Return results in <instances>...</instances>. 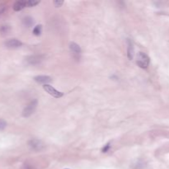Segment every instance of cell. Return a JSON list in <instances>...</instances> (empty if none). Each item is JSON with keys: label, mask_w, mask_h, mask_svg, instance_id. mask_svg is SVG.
Returning a JSON list of instances; mask_svg holds the SVG:
<instances>
[{"label": "cell", "mask_w": 169, "mask_h": 169, "mask_svg": "<svg viewBox=\"0 0 169 169\" xmlns=\"http://www.w3.org/2000/svg\"><path fill=\"white\" fill-rule=\"evenodd\" d=\"M63 3H64V1H62V0H55L54 1V5L56 8L61 7V6L63 5Z\"/></svg>", "instance_id": "2e32d148"}, {"label": "cell", "mask_w": 169, "mask_h": 169, "mask_svg": "<svg viewBox=\"0 0 169 169\" xmlns=\"http://www.w3.org/2000/svg\"><path fill=\"white\" fill-rule=\"evenodd\" d=\"M149 57L143 52H139L137 57V64L141 69H147L149 65Z\"/></svg>", "instance_id": "7a4b0ae2"}, {"label": "cell", "mask_w": 169, "mask_h": 169, "mask_svg": "<svg viewBox=\"0 0 169 169\" xmlns=\"http://www.w3.org/2000/svg\"><path fill=\"white\" fill-rule=\"evenodd\" d=\"M6 127H7V122L3 119H0V131H3Z\"/></svg>", "instance_id": "9a60e30c"}, {"label": "cell", "mask_w": 169, "mask_h": 169, "mask_svg": "<svg viewBox=\"0 0 169 169\" xmlns=\"http://www.w3.org/2000/svg\"><path fill=\"white\" fill-rule=\"evenodd\" d=\"M9 30H10L9 26H1V27H0V33L7 34L9 31Z\"/></svg>", "instance_id": "4fadbf2b"}, {"label": "cell", "mask_w": 169, "mask_h": 169, "mask_svg": "<svg viewBox=\"0 0 169 169\" xmlns=\"http://www.w3.org/2000/svg\"><path fill=\"white\" fill-rule=\"evenodd\" d=\"M110 143L109 142L108 144H107L105 146H104L103 148H102V151L103 152V153H107L108 151H109V149H110Z\"/></svg>", "instance_id": "e0dca14e"}, {"label": "cell", "mask_w": 169, "mask_h": 169, "mask_svg": "<svg viewBox=\"0 0 169 169\" xmlns=\"http://www.w3.org/2000/svg\"><path fill=\"white\" fill-rule=\"evenodd\" d=\"M127 45H128V49H127V56L129 60H132L134 58V43L131 40V39H127Z\"/></svg>", "instance_id": "ba28073f"}, {"label": "cell", "mask_w": 169, "mask_h": 169, "mask_svg": "<svg viewBox=\"0 0 169 169\" xmlns=\"http://www.w3.org/2000/svg\"><path fill=\"white\" fill-rule=\"evenodd\" d=\"M69 49L71 50V52L74 55H80L82 53V50L80 48V46L78 44L74 43V42H71L69 44Z\"/></svg>", "instance_id": "9c48e42d"}, {"label": "cell", "mask_w": 169, "mask_h": 169, "mask_svg": "<svg viewBox=\"0 0 169 169\" xmlns=\"http://www.w3.org/2000/svg\"><path fill=\"white\" fill-rule=\"evenodd\" d=\"M5 46L7 48H9V49H17V48H19L21 47L22 45V41H20L18 40V39H16V38H12V39H9L7 41L4 43Z\"/></svg>", "instance_id": "8992f818"}, {"label": "cell", "mask_w": 169, "mask_h": 169, "mask_svg": "<svg viewBox=\"0 0 169 169\" xmlns=\"http://www.w3.org/2000/svg\"><path fill=\"white\" fill-rule=\"evenodd\" d=\"M34 80L41 84H44V85H46L47 83L52 82V79L50 76H45V75H39L36 76L34 78Z\"/></svg>", "instance_id": "52a82bcc"}, {"label": "cell", "mask_w": 169, "mask_h": 169, "mask_svg": "<svg viewBox=\"0 0 169 169\" xmlns=\"http://www.w3.org/2000/svg\"><path fill=\"white\" fill-rule=\"evenodd\" d=\"M26 62L30 65H36V64H41L44 60V55H30L26 58Z\"/></svg>", "instance_id": "277c9868"}, {"label": "cell", "mask_w": 169, "mask_h": 169, "mask_svg": "<svg viewBox=\"0 0 169 169\" xmlns=\"http://www.w3.org/2000/svg\"><path fill=\"white\" fill-rule=\"evenodd\" d=\"M39 3H40V1H36V0H29V1H27V6L28 8L34 7V6Z\"/></svg>", "instance_id": "5bb4252c"}, {"label": "cell", "mask_w": 169, "mask_h": 169, "mask_svg": "<svg viewBox=\"0 0 169 169\" xmlns=\"http://www.w3.org/2000/svg\"><path fill=\"white\" fill-rule=\"evenodd\" d=\"M41 31H42L41 25H38V26H36L35 28L33 29V34L35 36H40L41 34Z\"/></svg>", "instance_id": "7c38bea8"}, {"label": "cell", "mask_w": 169, "mask_h": 169, "mask_svg": "<svg viewBox=\"0 0 169 169\" xmlns=\"http://www.w3.org/2000/svg\"><path fill=\"white\" fill-rule=\"evenodd\" d=\"M27 6V1H17L13 4V10L16 12H19L25 8Z\"/></svg>", "instance_id": "30bf717a"}, {"label": "cell", "mask_w": 169, "mask_h": 169, "mask_svg": "<svg viewBox=\"0 0 169 169\" xmlns=\"http://www.w3.org/2000/svg\"><path fill=\"white\" fill-rule=\"evenodd\" d=\"M28 146L30 147L31 149L33 151L39 152L41 151L45 148V144L40 139H31V140L28 141Z\"/></svg>", "instance_id": "3957f363"}, {"label": "cell", "mask_w": 169, "mask_h": 169, "mask_svg": "<svg viewBox=\"0 0 169 169\" xmlns=\"http://www.w3.org/2000/svg\"><path fill=\"white\" fill-rule=\"evenodd\" d=\"M23 23L26 27H31L32 25H33L34 22H33V19H32L31 17H26L24 19H23Z\"/></svg>", "instance_id": "8fae6325"}, {"label": "cell", "mask_w": 169, "mask_h": 169, "mask_svg": "<svg viewBox=\"0 0 169 169\" xmlns=\"http://www.w3.org/2000/svg\"><path fill=\"white\" fill-rule=\"evenodd\" d=\"M135 166H136V167H135V169H139V167H144V162H143L142 161H138L137 162V163L135 164Z\"/></svg>", "instance_id": "ac0fdd59"}, {"label": "cell", "mask_w": 169, "mask_h": 169, "mask_svg": "<svg viewBox=\"0 0 169 169\" xmlns=\"http://www.w3.org/2000/svg\"><path fill=\"white\" fill-rule=\"evenodd\" d=\"M44 90L47 93H49L50 95H51L52 96L55 97V98H60L61 96H63V93L59 92L58 90H56L55 88H53L52 86L49 85V84H46V85L43 86Z\"/></svg>", "instance_id": "5b68a950"}, {"label": "cell", "mask_w": 169, "mask_h": 169, "mask_svg": "<svg viewBox=\"0 0 169 169\" xmlns=\"http://www.w3.org/2000/svg\"><path fill=\"white\" fill-rule=\"evenodd\" d=\"M38 102L36 99L32 100L28 105L24 108V110H22V116L23 117H29L32 114L34 113V112L36 109Z\"/></svg>", "instance_id": "6da1fadb"}]
</instances>
